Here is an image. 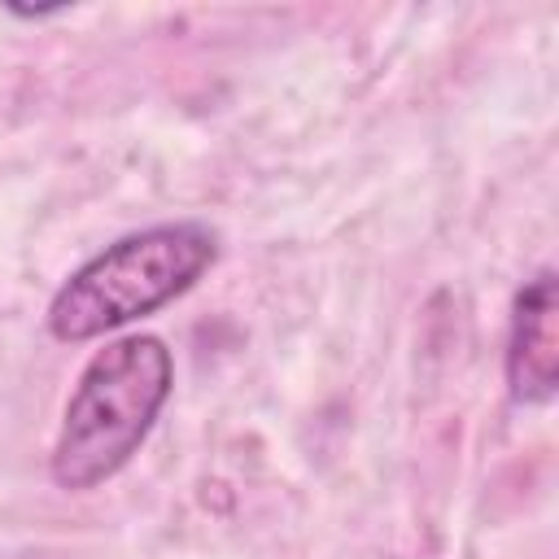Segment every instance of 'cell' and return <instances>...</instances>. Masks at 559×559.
I'll return each instance as SVG.
<instances>
[{
    "mask_svg": "<svg viewBox=\"0 0 559 559\" xmlns=\"http://www.w3.org/2000/svg\"><path fill=\"white\" fill-rule=\"evenodd\" d=\"M175 389V354L153 332L105 341L66 402L48 476L66 493H87L114 480L148 441Z\"/></svg>",
    "mask_w": 559,
    "mask_h": 559,
    "instance_id": "6da1fadb",
    "label": "cell"
},
{
    "mask_svg": "<svg viewBox=\"0 0 559 559\" xmlns=\"http://www.w3.org/2000/svg\"><path fill=\"white\" fill-rule=\"evenodd\" d=\"M218 262V231L179 218L118 236L92 253L48 301V336L61 345L100 341L183 297Z\"/></svg>",
    "mask_w": 559,
    "mask_h": 559,
    "instance_id": "7a4b0ae2",
    "label": "cell"
},
{
    "mask_svg": "<svg viewBox=\"0 0 559 559\" xmlns=\"http://www.w3.org/2000/svg\"><path fill=\"white\" fill-rule=\"evenodd\" d=\"M507 389L524 406H546L559 393V280L550 266L528 275L511 297Z\"/></svg>",
    "mask_w": 559,
    "mask_h": 559,
    "instance_id": "3957f363",
    "label": "cell"
},
{
    "mask_svg": "<svg viewBox=\"0 0 559 559\" xmlns=\"http://www.w3.org/2000/svg\"><path fill=\"white\" fill-rule=\"evenodd\" d=\"M9 13H17V17H31V22H39V17H52V13H66V4H57V9H22V4H9Z\"/></svg>",
    "mask_w": 559,
    "mask_h": 559,
    "instance_id": "277c9868",
    "label": "cell"
}]
</instances>
